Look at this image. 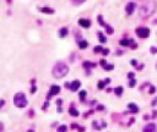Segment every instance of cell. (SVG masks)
Returning a JSON list of instances; mask_svg holds the SVG:
<instances>
[{
  "instance_id": "cell-1",
  "label": "cell",
  "mask_w": 157,
  "mask_h": 132,
  "mask_svg": "<svg viewBox=\"0 0 157 132\" xmlns=\"http://www.w3.org/2000/svg\"><path fill=\"white\" fill-rule=\"evenodd\" d=\"M52 73L55 78H63L69 73V66L63 61H59L54 65V67L52 70Z\"/></svg>"
},
{
  "instance_id": "cell-2",
  "label": "cell",
  "mask_w": 157,
  "mask_h": 132,
  "mask_svg": "<svg viewBox=\"0 0 157 132\" xmlns=\"http://www.w3.org/2000/svg\"><path fill=\"white\" fill-rule=\"evenodd\" d=\"M155 10H156V4H155V1H147V3H145L141 9H140V15H141V17L145 18V17H149L151 15L155 12Z\"/></svg>"
},
{
  "instance_id": "cell-3",
  "label": "cell",
  "mask_w": 157,
  "mask_h": 132,
  "mask_svg": "<svg viewBox=\"0 0 157 132\" xmlns=\"http://www.w3.org/2000/svg\"><path fill=\"white\" fill-rule=\"evenodd\" d=\"M28 104L27 98L25 96V93L22 92H19L14 96V105L16 108H26Z\"/></svg>"
},
{
  "instance_id": "cell-4",
  "label": "cell",
  "mask_w": 157,
  "mask_h": 132,
  "mask_svg": "<svg viewBox=\"0 0 157 132\" xmlns=\"http://www.w3.org/2000/svg\"><path fill=\"white\" fill-rule=\"evenodd\" d=\"M97 21H98V23H99L102 27L106 28V31H107V33H108V34H113V33H114V29H113V27H112V26H109L108 23H106V22L103 21L102 15H98V16H97Z\"/></svg>"
},
{
  "instance_id": "cell-5",
  "label": "cell",
  "mask_w": 157,
  "mask_h": 132,
  "mask_svg": "<svg viewBox=\"0 0 157 132\" xmlns=\"http://www.w3.org/2000/svg\"><path fill=\"white\" fill-rule=\"evenodd\" d=\"M135 32H136L137 37H140V38H147L150 35V29L147 27H137Z\"/></svg>"
},
{
  "instance_id": "cell-6",
  "label": "cell",
  "mask_w": 157,
  "mask_h": 132,
  "mask_svg": "<svg viewBox=\"0 0 157 132\" xmlns=\"http://www.w3.org/2000/svg\"><path fill=\"white\" fill-rule=\"evenodd\" d=\"M59 93H60V87H59V86H56V84H53V86L50 87L49 93L47 94V100H49V99L53 97V96H56V94H59Z\"/></svg>"
},
{
  "instance_id": "cell-7",
  "label": "cell",
  "mask_w": 157,
  "mask_h": 132,
  "mask_svg": "<svg viewBox=\"0 0 157 132\" xmlns=\"http://www.w3.org/2000/svg\"><path fill=\"white\" fill-rule=\"evenodd\" d=\"M135 7H136V5H135V3H129L126 6H125V11H126V14L128 15H133V12H134V10H135Z\"/></svg>"
},
{
  "instance_id": "cell-8",
  "label": "cell",
  "mask_w": 157,
  "mask_h": 132,
  "mask_svg": "<svg viewBox=\"0 0 157 132\" xmlns=\"http://www.w3.org/2000/svg\"><path fill=\"white\" fill-rule=\"evenodd\" d=\"M79 25L83 28H90L91 27V21H90V20H86V18H80V20H79Z\"/></svg>"
},
{
  "instance_id": "cell-9",
  "label": "cell",
  "mask_w": 157,
  "mask_h": 132,
  "mask_svg": "<svg viewBox=\"0 0 157 132\" xmlns=\"http://www.w3.org/2000/svg\"><path fill=\"white\" fill-rule=\"evenodd\" d=\"M80 86H81V82L77 81V80H75L73 83L70 84V89H71V92H76V90L80 88Z\"/></svg>"
},
{
  "instance_id": "cell-10",
  "label": "cell",
  "mask_w": 157,
  "mask_h": 132,
  "mask_svg": "<svg viewBox=\"0 0 157 132\" xmlns=\"http://www.w3.org/2000/svg\"><path fill=\"white\" fill-rule=\"evenodd\" d=\"M144 132H155L156 131V125L155 124H147L144 127Z\"/></svg>"
},
{
  "instance_id": "cell-11",
  "label": "cell",
  "mask_w": 157,
  "mask_h": 132,
  "mask_svg": "<svg viewBox=\"0 0 157 132\" xmlns=\"http://www.w3.org/2000/svg\"><path fill=\"white\" fill-rule=\"evenodd\" d=\"M128 109L130 110V112H134V114L139 112V106L135 105L134 103H129V104H128Z\"/></svg>"
},
{
  "instance_id": "cell-12",
  "label": "cell",
  "mask_w": 157,
  "mask_h": 132,
  "mask_svg": "<svg viewBox=\"0 0 157 132\" xmlns=\"http://www.w3.org/2000/svg\"><path fill=\"white\" fill-rule=\"evenodd\" d=\"M39 11L43 12V14H48V15L54 14V9H52V7H39Z\"/></svg>"
},
{
  "instance_id": "cell-13",
  "label": "cell",
  "mask_w": 157,
  "mask_h": 132,
  "mask_svg": "<svg viewBox=\"0 0 157 132\" xmlns=\"http://www.w3.org/2000/svg\"><path fill=\"white\" fill-rule=\"evenodd\" d=\"M119 43H120L122 47H131V44L134 43V41L133 39H122Z\"/></svg>"
},
{
  "instance_id": "cell-14",
  "label": "cell",
  "mask_w": 157,
  "mask_h": 132,
  "mask_svg": "<svg viewBox=\"0 0 157 132\" xmlns=\"http://www.w3.org/2000/svg\"><path fill=\"white\" fill-rule=\"evenodd\" d=\"M69 33V31H68V28L66 27H63L59 29V32H58V35L60 37V38H64V37H66Z\"/></svg>"
},
{
  "instance_id": "cell-15",
  "label": "cell",
  "mask_w": 157,
  "mask_h": 132,
  "mask_svg": "<svg viewBox=\"0 0 157 132\" xmlns=\"http://www.w3.org/2000/svg\"><path fill=\"white\" fill-rule=\"evenodd\" d=\"M69 114H70L71 116H74V118H77V116L80 115V112H79V111L76 110V109L74 108V106H71V108L69 109Z\"/></svg>"
},
{
  "instance_id": "cell-16",
  "label": "cell",
  "mask_w": 157,
  "mask_h": 132,
  "mask_svg": "<svg viewBox=\"0 0 157 132\" xmlns=\"http://www.w3.org/2000/svg\"><path fill=\"white\" fill-rule=\"evenodd\" d=\"M77 44H79V48L80 49H86L87 47H89V42H87V41H83V39L80 41Z\"/></svg>"
},
{
  "instance_id": "cell-17",
  "label": "cell",
  "mask_w": 157,
  "mask_h": 132,
  "mask_svg": "<svg viewBox=\"0 0 157 132\" xmlns=\"http://www.w3.org/2000/svg\"><path fill=\"white\" fill-rule=\"evenodd\" d=\"M97 64L92 63V61H83V67L85 69H90V67H95Z\"/></svg>"
},
{
  "instance_id": "cell-18",
  "label": "cell",
  "mask_w": 157,
  "mask_h": 132,
  "mask_svg": "<svg viewBox=\"0 0 157 132\" xmlns=\"http://www.w3.org/2000/svg\"><path fill=\"white\" fill-rule=\"evenodd\" d=\"M114 93H116L118 97H120V96L123 94V87H120V86H119V87L114 88Z\"/></svg>"
},
{
  "instance_id": "cell-19",
  "label": "cell",
  "mask_w": 157,
  "mask_h": 132,
  "mask_svg": "<svg viewBox=\"0 0 157 132\" xmlns=\"http://www.w3.org/2000/svg\"><path fill=\"white\" fill-rule=\"evenodd\" d=\"M97 35H98V39H99V42H101V43H106V42H107V39H106V37L103 35L102 32H98V33H97Z\"/></svg>"
},
{
  "instance_id": "cell-20",
  "label": "cell",
  "mask_w": 157,
  "mask_h": 132,
  "mask_svg": "<svg viewBox=\"0 0 157 132\" xmlns=\"http://www.w3.org/2000/svg\"><path fill=\"white\" fill-rule=\"evenodd\" d=\"M68 131V126L66 125H62L58 127V130H56V132H66Z\"/></svg>"
},
{
  "instance_id": "cell-21",
  "label": "cell",
  "mask_w": 157,
  "mask_h": 132,
  "mask_svg": "<svg viewBox=\"0 0 157 132\" xmlns=\"http://www.w3.org/2000/svg\"><path fill=\"white\" fill-rule=\"evenodd\" d=\"M103 48L101 47V45H97V47H95L93 48V53H96V54H98V53H102Z\"/></svg>"
},
{
  "instance_id": "cell-22",
  "label": "cell",
  "mask_w": 157,
  "mask_h": 132,
  "mask_svg": "<svg viewBox=\"0 0 157 132\" xmlns=\"http://www.w3.org/2000/svg\"><path fill=\"white\" fill-rule=\"evenodd\" d=\"M85 97H86V90H81V92H80V100L83 102V100H85Z\"/></svg>"
},
{
  "instance_id": "cell-23",
  "label": "cell",
  "mask_w": 157,
  "mask_h": 132,
  "mask_svg": "<svg viewBox=\"0 0 157 132\" xmlns=\"http://www.w3.org/2000/svg\"><path fill=\"white\" fill-rule=\"evenodd\" d=\"M92 126L95 127L96 130H101V128H102V126L98 125V122H97V121H93V122H92Z\"/></svg>"
},
{
  "instance_id": "cell-24",
  "label": "cell",
  "mask_w": 157,
  "mask_h": 132,
  "mask_svg": "<svg viewBox=\"0 0 157 132\" xmlns=\"http://www.w3.org/2000/svg\"><path fill=\"white\" fill-rule=\"evenodd\" d=\"M104 86H106V83H104V81H101V82H98V84H97V87H98V89H103V88H104Z\"/></svg>"
},
{
  "instance_id": "cell-25",
  "label": "cell",
  "mask_w": 157,
  "mask_h": 132,
  "mask_svg": "<svg viewBox=\"0 0 157 132\" xmlns=\"http://www.w3.org/2000/svg\"><path fill=\"white\" fill-rule=\"evenodd\" d=\"M135 84H136V81H135L134 78H131V80H130V82H129V87H131V88H133V87H135Z\"/></svg>"
},
{
  "instance_id": "cell-26",
  "label": "cell",
  "mask_w": 157,
  "mask_h": 132,
  "mask_svg": "<svg viewBox=\"0 0 157 132\" xmlns=\"http://www.w3.org/2000/svg\"><path fill=\"white\" fill-rule=\"evenodd\" d=\"M103 69L107 70V71H109V70H113V69H114V66H113V65H106V66H103Z\"/></svg>"
},
{
  "instance_id": "cell-27",
  "label": "cell",
  "mask_w": 157,
  "mask_h": 132,
  "mask_svg": "<svg viewBox=\"0 0 157 132\" xmlns=\"http://www.w3.org/2000/svg\"><path fill=\"white\" fill-rule=\"evenodd\" d=\"M155 92H156V88H155L153 86H150V90H149V93H150V94H153Z\"/></svg>"
},
{
  "instance_id": "cell-28",
  "label": "cell",
  "mask_w": 157,
  "mask_h": 132,
  "mask_svg": "<svg viewBox=\"0 0 157 132\" xmlns=\"http://www.w3.org/2000/svg\"><path fill=\"white\" fill-rule=\"evenodd\" d=\"M102 54H103V55H108V54H109V49H103Z\"/></svg>"
},
{
  "instance_id": "cell-29",
  "label": "cell",
  "mask_w": 157,
  "mask_h": 132,
  "mask_svg": "<svg viewBox=\"0 0 157 132\" xmlns=\"http://www.w3.org/2000/svg\"><path fill=\"white\" fill-rule=\"evenodd\" d=\"M36 90H37V87H36L34 84H32V88H31V93L33 94V93H36Z\"/></svg>"
},
{
  "instance_id": "cell-30",
  "label": "cell",
  "mask_w": 157,
  "mask_h": 132,
  "mask_svg": "<svg viewBox=\"0 0 157 132\" xmlns=\"http://www.w3.org/2000/svg\"><path fill=\"white\" fill-rule=\"evenodd\" d=\"M73 1H74L75 4H82V3H85L86 0H73Z\"/></svg>"
},
{
  "instance_id": "cell-31",
  "label": "cell",
  "mask_w": 157,
  "mask_h": 132,
  "mask_svg": "<svg viewBox=\"0 0 157 132\" xmlns=\"http://www.w3.org/2000/svg\"><path fill=\"white\" fill-rule=\"evenodd\" d=\"M99 65H101V66H106V65H107V61H106V60H101V61H99Z\"/></svg>"
},
{
  "instance_id": "cell-32",
  "label": "cell",
  "mask_w": 157,
  "mask_h": 132,
  "mask_svg": "<svg viewBox=\"0 0 157 132\" xmlns=\"http://www.w3.org/2000/svg\"><path fill=\"white\" fill-rule=\"evenodd\" d=\"M151 53H152V54H156V53H157V48H156V47H152V48H151Z\"/></svg>"
},
{
  "instance_id": "cell-33",
  "label": "cell",
  "mask_w": 157,
  "mask_h": 132,
  "mask_svg": "<svg viewBox=\"0 0 157 132\" xmlns=\"http://www.w3.org/2000/svg\"><path fill=\"white\" fill-rule=\"evenodd\" d=\"M131 65H133V66H135V67H137V61L133 59V60H131Z\"/></svg>"
},
{
  "instance_id": "cell-34",
  "label": "cell",
  "mask_w": 157,
  "mask_h": 132,
  "mask_svg": "<svg viewBox=\"0 0 157 132\" xmlns=\"http://www.w3.org/2000/svg\"><path fill=\"white\" fill-rule=\"evenodd\" d=\"M62 104H63V100L62 99H58V100H56V105H58V106H62Z\"/></svg>"
},
{
  "instance_id": "cell-35",
  "label": "cell",
  "mask_w": 157,
  "mask_h": 132,
  "mask_svg": "<svg viewBox=\"0 0 157 132\" xmlns=\"http://www.w3.org/2000/svg\"><path fill=\"white\" fill-rule=\"evenodd\" d=\"M128 78H130V80L134 78V72H129V73H128Z\"/></svg>"
},
{
  "instance_id": "cell-36",
  "label": "cell",
  "mask_w": 157,
  "mask_h": 132,
  "mask_svg": "<svg viewBox=\"0 0 157 132\" xmlns=\"http://www.w3.org/2000/svg\"><path fill=\"white\" fill-rule=\"evenodd\" d=\"M134 122H135V119H134V118H131V119H130V122H129V124H128V126L133 125V124H134Z\"/></svg>"
},
{
  "instance_id": "cell-37",
  "label": "cell",
  "mask_w": 157,
  "mask_h": 132,
  "mask_svg": "<svg viewBox=\"0 0 157 132\" xmlns=\"http://www.w3.org/2000/svg\"><path fill=\"white\" fill-rule=\"evenodd\" d=\"M4 104H5V100H4V99H0V109L3 108V105Z\"/></svg>"
},
{
  "instance_id": "cell-38",
  "label": "cell",
  "mask_w": 157,
  "mask_h": 132,
  "mask_svg": "<svg viewBox=\"0 0 157 132\" xmlns=\"http://www.w3.org/2000/svg\"><path fill=\"white\" fill-rule=\"evenodd\" d=\"M97 110H104V106L103 105H97Z\"/></svg>"
},
{
  "instance_id": "cell-39",
  "label": "cell",
  "mask_w": 157,
  "mask_h": 132,
  "mask_svg": "<svg viewBox=\"0 0 157 132\" xmlns=\"http://www.w3.org/2000/svg\"><path fill=\"white\" fill-rule=\"evenodd\" d=\"M77 131H79V132H85V128H83V127H80V126H79V127H77Z\"/></svg>"
},
{
  "instance_id": "cell-40",
  "label": "cell",
  "mask_w": 157,
  "mask_h": 132,
  "mask_svg": "<svg viewBox=\"0 0 157 132\" xmlns=\"http://www.w3.org/2000/svg\"><path fill=\"white\" fill-rule=\"evenodd\" d=\"M4 131V124L3 122H0V132Z\"/></svg>"
},
{
  "instance_id": "cell-41",
  "label": "cell",
  "mask_w": 157,
  "mask_h": 132,
  "mask_svg": "<svg viewBox=\"0 0 157 132\" xmlns=\"http://www.w3.org/2000/svg\"><path fill=\"white\" fill-rule=\"evenodd\" d=\"M110 82V78H106V80H104V83L106 84H108Z\"/></svg>"
},
{
  "instance_id": "cell-42",
  "label": "cell",
  "mask_w": 157,
  "mask_h": 132,
  "mask_svg": "<svg viewBox=\"0 0 157 132\" xmlns=\"http://www.w3.org/2000/svg\"><path fill=\"white\" fill-rule=\"evenodd\" d=\"M156 104H157V98H155V99H153V102H152V105L155 106Z\"/></svg>"
},
{
  "instance_id": "cell-43",
  "label": "cell",
  "mask_w": 157,
  "mask_h": 132,
  "mask_svg": "<svg viewBox=\"0 0 157 132\" xmlns=\"http://www.w3.org/2000/svg\"><path fill=\"white\" fill-rule=\"evenodd\" d=\"M71 127H73V128H77V127H79V126L76 125V124H73V125H71Z\"/></svg>"
},
{
  "instance_id": "cell-44",
  "label": "cell",
  "mask_w": 157,
  "mask_h": 132,
  "mask_svg": "<svg viewBox=\"0 0 157 132\" xmlns=\"http://www.w3.org/2000/svg\"><path fill=\"white\" fill-rule=\"evenodd\" d=\"M122 54H123V51H120V50L117 51V55H122Z\"/></svg>"
},
{
  "instance_id": "cell-45",
  "label": "cell",
  "mask_w": 157,
  "mask_h": 132,
  "mask_svg": "<svg viewBox=\"0 0 157 132\" xmlns=\"http://www.w3.org/2000/svg\"><path fill=\"white\" fill-rule=\"evenodd\" d=\"M58 112H63V109L60 106H58Z\"/></svg>"
},
{
  "instance_id": "cell-46",
  "label": "cell",
  "mask_w": 157,
  "mask_h": 132,
  "mask_svg": "<svg viewBox=\"0 0 157 132\" xmlns=\"http://www.w3.org/2000/svg\"><path fill=\"white\" fill-rule=\"evenodd\" d=\"M144 119H145V120H149V119H150V116H149V115H145V116H144Z\"/></svg>"
},
{
  "instance_id": "cell-47",
  "label": "cell",
  "mask_w": 157,
  "mask_h": 132,
  "mask_svg": "<svg viewBox=\"0 0 157 132\" xmlns=\"http://www.w3.org/2000/svg\"><path fill=\"white\" fill-rule=\"evenodd\" d=\"M27 132H34V131H33V130H28Z\"/></svg>"
}]
</instances>
